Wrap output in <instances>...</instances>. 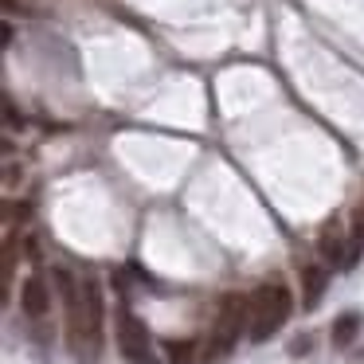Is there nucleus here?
I'll list each match as a JSON object with an SVG mask.
<instances>
[{
  "instance_id": "nucleus-1",
  "label": "nucleus",
  "mask_w": 364,
  "mask_h": 364,
  "mask_svg": "<svg viewBox=\"0 0 364 364\" xmlns=\"http://www.w3.org/2000/svg\"><path fill=\"white\" fill-rule=\"evenodd\" d=\"M55 282L67 301V341H71V353L82 364H95L98 353H102V290H98L95 278L71 282L67 270H55Z\"/></svg>"
},
{
  "instance_id": "nucleus-2",
  "label": "nucleus",
  "mask_w": 364,
  "mask_h": 364,
  "mask_svg": "<svg viewBox=\"0 0 364 364\" xmlns=\"http://www.w3.org/2000/svg\"><path fill=\"white\" fill-rule=\"evenodd\" d=\"M290 309H294V301H290V290H286V286H259V290L251 294V341L255 345L274 337L286 325Z\"/></svg>"
},
{
  "instance_id": "nucleus-3",
  "label": "nucleus",
  "mask_w": 364,
  "mask_h": 364,
  "mask_svg": "<svg viewBox=\"0 0 364 364\" xmlns=\"http://www.w3.org/2000/svg\"><path fill=\"white\" fill-rule=\"evenodd\" d=\"M251 317V298H223L220 306V317H215V329H212V341H208V353H204V364H220L231 348L239 345V333H243V321Z\"/></svg>"
},
{
  "instance_id": "nucleus-4",
  "label": "nucleus",
  "mask_w": 364,
  "mask_h": 364,
  "mask_svg": "<svg viewBox=\"0 0 364 364\" xmlns=\"http://www.w3.org/2000/svg\"><path fill=\"white\" fill-rule=\"evenodd\" d=\"M118 348L129 364H153V345H149L145 321H137L134 314H122L118 317Z\"/></svg>"
},
{
  "instance_id": "nucleus-5",
  "label": "nucleus",
  "mask_w": 364,
  "mask_h": 364,
  "mask_svg": "<svg viewBox=\"0 0 364 364\" xmlns=\"http://www.w3.org/2000/svg\"><path fill=\"white\" fill-rule=\"evenodd\" d=\"M317 255H321L325 262H333V267H345L348 259V239H345V228H341L337 220H329L321 228V235H317Z\"/></svg>"
},
{
  "instance_id": "nucleus-6",
  "label": "nucleus",
  "mask_w": 364,
  "mask_h": 364,
  "mask_svg": "<svg viewBox=\"0 0 364 364\" xmlns=\"http://www.w3.org/2000/svg\"><path fill=\"white\" fill-rule=\"evenodd\" d=\"M20 309H24L28 317H36L40 321L43 314L51 309V294H48V282H43L40 274L24 278V286H20Z\"/></svg>"
},
{
  "instance_id": "nucleus-7",
  "label": "nucleus",
  "mask_w": 364,
  "mask_h": 364,
  "mask_svg": "<svg viewBox=\"0 0 364 364\" xmlns=\"http://www.w3.org/2000/svg\"><path fill=\"white\" fill-rule=\"evenodd\" d=\"M325 286H329V270L325 267H306L301 270V306L314 309L317 301H321Z\"/></svg>"
},
{
  "instance_id": "nucleus-8",
  "label": "nucleus",
  "mask_w": 364,
  "mask_h": 364,
  "mask_svg": "<svg viewBox=\"0 0 364 364\" xmlns=\"http://www.w3.org/2000/svg\"><path fill=\"white\" fill-rule=\"evenodd\" d=\"M360 325H364L360 314H341L337 321H333V329H329V341L337 348H348L356 341V333H360Z\"/></svg>"
},
{
  "instance_id": "nucleus-9",
  "label": "nucleus",
  "mask_w": 364,
  "mask_h": 364,
  "mask_svg": "<svg viewBox=\"0 0 364 364\" xmlns=\"http://www.w3.org/2000/svg\"><path fill=\"white\" fill-rule=\"evenodd\" d=\"M360 251H364V208L356 212V220H353V231H348V259H345V267H356V259H360Z\"/></svg>"
},
{
  "instance_id": "nucleus-10",
  "label": "nucleus",
  "mask_w": 364,
  "mask_h": 364,
  "mask_svg": "<svg viewBox=\"0 0 364 364\" xmlns=\"http://www.w3.org/2000/svg\"><path fill=\"white\" fill-rule=\"evenodd\" d=\"M168 364H192V353H196V341H168L165 345Z\"/></svg>"
},
{
  "instance_id": "nucleus-11",
  "label": "nucleus",
  "mask_w": 364,
  "mask_h": 364,
  "mask_svg": "<svg viewBox=\"0 0 364 364\" xmlns=\"http://www.w3.org/2000/svg\"><path fill=\"white\" fill-rule=\"evenodd\" d=\"M12 267H16V243H4V270H0V278H4V290H9V282H12Z\"/></svg>"
},
{
  "instance_id": "nucleus-12",
  "label": "nucleus",
  "mask_w": 364,
  "mask_h": 364,
  "mask_svg": "<svg viewBox=\"0 0 364 364\" xmlns=\"http://www.w3.org/2000/svg\"><path fill=\"white\" fill-rule=\"evenodd\" d=\"M306 348H309V337H298V341H294V345H290V353H294V356H301V353H306Z\"/></svg>"
}]
</instances>
